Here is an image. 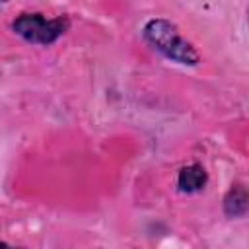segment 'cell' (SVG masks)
I'll return each instance as SVG.
<instances>
[{
  "label": "cell",
  "instance_id": "2",
  "mask_svg": "<svg viewBox=\"0 0 249 249\" xmlns=\"http://www.w3.org/2000/svg\"><path fill=\"white\" fill-rule=\"evenodd\" d=\"M70 27L68 18H45L43 14H21L12 21L16 35L35 45H53Z\"/></svg>",
  "mask_w": 249,
  "mask_h": 249
},
{
  "label": "cell",
  "instance_id": "5",
  "mask_svg": "<svg viewBox=\"0 0 249 249\" xmlns=\"http://www.w3.org/2000/svg\"><path fill=\"white\" fill-rule=\"evenodd\" d=\"M0 249H16V247H12V245H8L6 241H0Z\"/></svg>",
  "mask_w": 249,
  "mask_h": 249
},
{
  "label": "cell",
  "instance_id": "1",
  "mask_svg": "<svg viewBox=\"0 0 249 249\" xmlns=\"http://www.w3.org/2000/svg\"><path fill=\"white\" fill-rule=\"evenodd\" d=\"M144 39L163 56L185 64V66H195L198 64V53L196 49L181 37L179 29L175 23L167 19H150L144 25Z\"/></svg>",
  "mask_w": 249,
  "mask_h": 249
},
{
  "label": "cell",
  "instance_id": "3",
  "mask_svg": "<svg viewBox=\"0 0 249 249\" xmlns=\"http://www.w3.org/2000/svg\"><path fill=\"white\" fill-rule=\"evenodd\" d=\"M208 181V173L200 163H191L183 167L177 175V187L181 193H198L204 189Z\"/></svg>",
  "mask_w": 249,
  "mask_h": 249
},
{
  "label": "cell",
  "instance_id": "4",
  "mask_svg": "<svg viewBox=\"0 0 249 249\" xmlns=\"http://www.w3.org/2000/svg\"><path fill=\"white\" fill-rule=\"evenodd\" d=\"M224 210L231 218L243 216L247 212V191H245V187L235 185V187L230 189V193L224 200Z\"/></svg>",
  "mask_w": 249,
  "mask_h": 249
}]
</instances>
